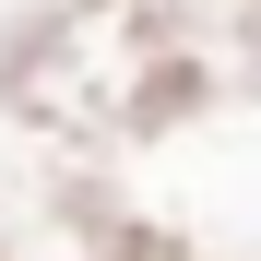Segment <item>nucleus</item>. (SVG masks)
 Returning <instances> with one entry per match:
<instances>
[]
</instances>
